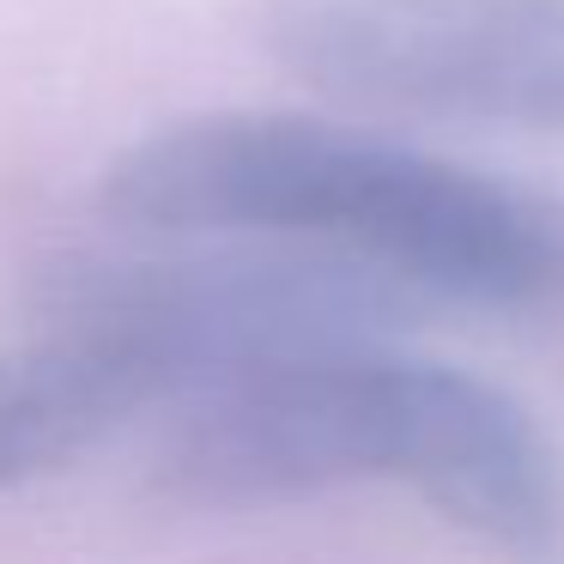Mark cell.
Listing matches in <instances>:
<instances>
[{
	"instance_id": "cell-1",
	"label": "cell",
	"mask_w": 564,
	"mask_h": 564,
	"mask_svg": "<svg viewBox=\"0 0 564 564\" xmlns=\"http://www.w3.org/2000/svg\"><path fill=\"white\" fill-rule=\"evenodd\" d=\"M122 237H249L346 256L431 310L564 297V200L304 110H213L152 128L98 183Z\"/></svg>"
},
{
	"instance_id": "cell-2",
	"label": "cell",
	"mask_w": 564,
	"mask_h": 564,
	"mask_svg": "<svg viewBox=\"0 0 564 564\" xmlns=\"http://www.w3.org/2000/svg\"><path fill=\"white\" fill-rule=\"evenodd\" d=\"M152 486L195 510L401 486L498 564H564V455L510 389L462 365L352 340L188 394Z\"/></svg>"
},
{
	"instance_id": "cell-3",
	"label": "cell",
	"mask_w": 564,
	"mask_h": 564,
	"mask_svg": "<svg viewBox=\"0 0 564 564\" xmlns=\"http://www.w3.org/2000/svg\"><path fill=\"white\" fill-rule=\"evenodd\" d=\"M122 237V231H116ZM43 322L98 328L134 346L164 377L171 406L352 340H401L425 297L346 256L249 237H122L116 249L62 256L37 285Z\"/></svg>"
},
{
	"instance_id": "cell-4",
	"label": "cell",
	"mask_w": 564,
	"mask_h": 564,
	"mask_svg": "<svg viewBox=\"0 0 564 564\" xmlns=\"http://www.w3.org/2000/svg\"><path fill=\"white\" fill-rule=\"evenodd\" d=\"M261 43L352 110L564 140V0H261Z\"/></svg>"
},
{
	"instance_id": "cell-5",
	"label": "cell",
	"mask_w": 564,
	"mask_h": 564,
	"mask_svg": "<svg viewBox=\"0 0 564 564\" xmlns=\"http://www.w3.org/2000/svg\"><path fill=\"white\" fill-rule=\"evenodd\" d=\"M147 406H171L164 377L116 334L43 322L0 352V498L74 467Z\"/></svg>"
}]
</instances>
